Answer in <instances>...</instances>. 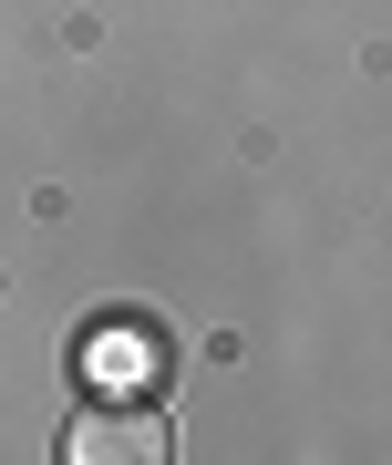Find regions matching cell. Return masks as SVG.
Returning <instances> with one entry per match:
<instances>
[{"label":"cell","instance_id":"1","mask_svg":"<svg viewBox=\"0 0 392 465\" xmlns=\"http://www.w3.org/2000/svg\"><path fill=\"white\" fill-rule=\"evenodd\" d=\"M63 465H176V424H165V403L114 382L63 424Z\"/></svg>","mask_w":392,"mask_h":465},{"label":"cell","instance_id":"2","mask_svg":"<svg viewBox=\"0 0 392 465\" xmlns=\"http://www.w3.org/2000/svg\"><path fill=\"white\" fill-rule=\"evenodd\" d=\"M145 372V341H103V382H134Z\"/></svg>","mask_w":392,"mask_h":465}]
</instances>
